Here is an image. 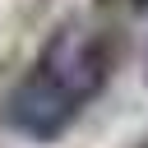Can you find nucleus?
<instances>
[{
	"label": "nucleus",
	"instance_id": "obj_2",
	"mask_svg": "<svg viewBox=\"0 0 148 148\" xmlns=\"http://www.w3.org/2000/svg\"><path fill=\"white\" fill-rule=\"evenodd\" d=\"M111 5H125V9H143L148 0H111Z\"/></svg>",
	"mask_w": 148,
	"mask_h": 148
},
{
	"label": "nucleus",
	"instance_id": "obj_3",
	"mask_svg": "<svg viewBox=\"0 0 148 148\" xmlns=\"http://www.w3.org/2000/svg\"><path fill=\"white\" fill-rule=\"evenodd\" d=\"M139 148H148V139H143V143H139Z\"/></svg>",
	"mask_w": 148,
	"mask_h": 148
},
{
	"label": "nucleus",
	"instance_id": "obj_1",
	"mask_svg": "<svg viewBox=\"0 0 148 148\" xmlns=\"http://www.w3.org/2000/svg\"><path fill=\"white\" fill-rule=\"evenodd\" d=\"M111 42L88 23H65L5 102V120L28 139H56L111 79Z\"/></svg>",
	"mask_w": 148,
	"mask_h": 148
}]
</instances>
